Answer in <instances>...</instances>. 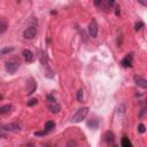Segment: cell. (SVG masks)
<instances>
[{
    "mask_svg": "<svg viewBox=\"0 0 147 147\" xmlns=\"http://www.w3.org/2000/svg\"><path fill=\"white\" fill-rule=\"evenodd\" d=\"M87 126H90V127H92V129H98L99 122H98L96 119H92V121L87 122Z\"/></svg>",
    "mask_w": 147,
    "mask_h": 147,
    "instance_id": "e0dca14e",
    "label": "cell"
},
{
    "mask_svg": "<svg viewBox=\"0 0 147 147\" xmlns=\"http://www.w3.org/2000/svg\"><path fill=\"white\" fill-rule=\"evenodd\" d=\"M37 34V29L34 26H29L24 30L23 32V38L24 39H33Z\"/></svg>",
    "mask_w": 147,
    "mask_h": 147,
    "instance_id": "5b68a950",
    "label": "cell"
},
{
    "mask_svg": "<svg viewBox=\"0 0 147 147\" xmlns=\"http://www.w3.org/2000/svg\"><path fill=\"white\" fill-rule=\"evenodd\" d=\"M113 147H117V146H116V145H114V146H113Z\"/></svg>",
    "mask_w": 147,
    "mask_h": 147,
    "instance_id": "f1b7e54d",
    "label": "cell"
},
{
    "mask_svg": "<svg viewBox=\"0 0 147 147\" xmlns=\"http://www.w3.org/2000/svg\"><path fill=\"white\" fill-rule=\"evenodd\" d=\"M23 56H24V60L26 61V62H32L33 61V53L31 52V51H29V49H24L23 51Z\"/></svg>",
    "mask_w": 147,
    "mask_h": 147,
    "instance_id": "30bf717a",
    "label": "cell"
},
{
    "mask_svg": "<svg viewBox=\"0 0 147 147\" xmlns=\"http://www.w3.org/2000/svg\"><path fill=\"white\" fill-rule=\"evenodd\" d=\"M145 24H144V22H141V21H139L138 23H136V25H134V29H136V31H139L142 26H144Z\"/></svg>",
    "mask_w": 147,
    "mask_h": 147,
    "instance_id": "44dd1931",
    "label": "cell"
},
{
    "mask_svg": "<svg viewBox=\"0 0 147 147\" xmlns=\"http://www.w3.org/2000/svg\"><path fill=\"white\" fill-rule=\"evenodd\" d=\"M39 60H40V62H41V64L42 65H46V67H48L47 64H48V60H47V54L44 52V51H39Z\"/></svg>",
    "mask_w": 147,
    "mask_h": 147,
    "instance_id": "7c38bea8",
    "label": "cell"
},
{
    "mask_svg": "<svg viewBox=\"0 0 147 147\" xmlns=\"http://www.w3.org/2000/svg\"><path fill=\"white\" fill-rule=\"evenodd\" d=\"M37 88V83L34 82L33 78H29L26 80V86H25V91H26V94H32Z\"/></svg>",
    "mask_w": 147,
    "mask_h": 147,
    "instance_id": "8992f818",
    "label": "cell"
},
{
    "mask_svg": "<svg viewBox=\"0 0 147 147\" xmlns=\"http://www.w3.org/2000/svg\"><path fill=\"white\" fill-rule=\"evenodd\" d=\"M37 103H38V100H37V99H31V100L28 101L26 105H28V106H34V105H37Z\"/></svg>",
    "mask_w": 147,
    "mask_h": 147,
    "instance_id": "7402d4cb",
    "label": "cell"
},
{
    "mask_svg": "<svg viewBox=\"0 0 147 147\" xmlns=\"http://www.w3.org/2000/svg\"><path fill=\"white\" fill-rule=\"evenodd\" d=\"M87 113H88V108H87V107L79 108V109L74 114V116H72V118H71V122H74V123H79V122H82V121L86 117Z\"/></svg>",
    "mask_w": 147,
    "mask_h": 147,
    "instance_id": "3957f363",
    "label": "cell"
},
{
    "mask_svg": "<svg viewBox=\"0 0 147 147\" xmlns=\"http://www.w3.org/2000/svg\"><path fill=\"white\" fill-rule=\"evenodd\" d=\"M145 130H146V126H145L142 123L138 125V131H139L140 133H144V132H145Z\"/></svg>",
    "mask_w": 147,
    "mask_h": 147,
    "instance_id": "603a6c76",
    "label": "cell"
},
{
    "mask_svg": "<svg viewBox=\"0 0 147 147\" xmlns=\"http://www.w3.org/2000/svg\"><path fill=\"white\" fill-rule=\"evenodd\" d=\"M87 29H88V33H90V36H91L92 38H95L96 34H98V30H99V26H98L96 21H95V20H92V21L90 22Z\"/></svg>",
    "mask_w": 147,
    "mask_h": 147,
    "instance_id": "277c9868",
    "label": "cell"
},
{
    "mask_svg": "<svg viewBox=\"0 0 147 147\" xmlns=\"http://www.w3.org/2000/svg\"><path fill=\"white\" fill-rule=\"evenodd\" d=\"M77 100H78V102H83V100H84V91L83 90H79L77 92Z\"/></svg>",
    "mask_w": 147,
    "mask_h": 147,
    "instance_id": "ac0fdd59",
    "label": "cell"
},
{
    "mask_svg": "<svg viewBox=\"0 0 147 147\" xmlns=\"http://www.w3.org/2000/svg\"><path fill=\"white\" fill-rule=\"evenodd\" d=\"M55 127V123L54 122H52V121H48V122H46V124H45V130L48 132V131H51V130H53Z\"/></svg>",
    "mask_w": 147,
    "mask_h": 147,
    "instance_id": "2e32d148",
    "label": "cell"
},
{
    "mask_svg": "<svg viewBox=\"0 0 147 147\" xmlns=\"http://www.w3.org/2000/svg\"><path fill=\"white\" fill-rule=\"evenodd\" d=\"M1 99H2V95H1V94H0V100H1Z\"/></svg>",
    "mask_w": 147,
    "mask_h": 147,
    "instance_id": "83f0119b",
    "label": "cell"
},
{
    "mask_svg": "<svg viewBox=\"0 0 147 147\" xmlns=\"http://www.w3.org/2000/svg\"><path fill=\"white\" fill-rule=\"evenodd\" d=\"M21 124L17 123V122H13V123H9V124H6L2 126V129L5 131H9V132H16V131H20L21 130Z\"/></svg>",
    "mask_w": 147,
    "mask_h": 147,
    "instance_id": "52a82bcc",
    "label": "cell"
},
{
    "mask_svg": "<svg viewBox=\"0 0 147 147\" xmlns=\"http://www.w3.org/2000/svg\"><path fill=\"white\" fill-rule=\"evenodd\" d=\"M67 147H78V144L76 140H69L67 144Z\"/></svg>",
    "mask_w": 147,
    "mask_h": 147,
    "instance_id": "ffe728a7",
    "label": "cell"
},
{
    "mask_svg": "<svg viewBox=\"0 0 147 147\" xmlns=\"http://www.w3.org/2000/svg\"><path fill=\"white\" fill-rule=\"evenodd\" d=\"M82 39L84 40V41H86L87 39H86V34H85V32L84 31H82Z\"/></svg>",
    "mask_w": 147,
    "mask_h": 147,
    "instance_id": "4316f807",
    "label": "cell"
},
{
    "mask_svg": "<svg viewBox=\"0 0 147 147\" xmlns=\"http://www.w3.org/2000/svg\"><path fill=\"white\" fill-rule=\"evenodd\" d=\"M48 132L46 131V130H44V131H38V132H34V136H45V134H47Z\"/></svg>",
    "mask_w": 147,
    "mask_h": 147,
    "instance_id": "cb8c5ba5",
    "label": "cell"
},
{
    "mask_svg": "<svg viewBox=\"0 0 147 147\" xmlns=\"http://www.w3.org/2000/svg\"><path fill=\"white\" fill-rule=\"evenodd\" d=\"M134 82H136V85L141 87V88H146L147 87V80L142 77H139V76H136L134 77Z\"/></svg>",
    "mask_w": 147,
    "mask_h": 147,
    "instance_id": "9c48e42d",
    "label": "cell"
},
{
    "mask_svg": "<svg viewBox=\"0 0 147 147\" xmlns=\"http://www.w3.org/2000/svg\"><path fill=\"white\" fill-rule=\"evenodd\" d=\"M106 140H107L108 145H110V144L114 142V134H113L111 131H107L106 132Z\"/></svg>",
    "mask_w": 147,
    "mask_h": 147,
    "instance_id": "5bb4252c",
    "label": "cell"
},
{
    "mask_svg": "<svg viewBox=\"0 0 147 147\" xmlns=\"http://www.w3.org/2000/svg\"><path fill=\"white\" fill-rule=\"evenodd\" d=\"M124 109H125L124 105H121V107H118V111H121V113H124Z\"/></svg>",
    "mask_w": 147,
    "mask_h": 147,
    "instance_id": "484cf974",
    "label": "cell"
},
{
    "mask_svg": "<svg viewBox=\"0 0 147 147\" xmlns=\"http://www.w3.org/2000/svg\"><path fill=\"white\" fill-rule=\"evenodd\" d=\"M132 60H133V53H130V54H127V55L121 61V64H122L123 67H125V68L132 67Z\"/></svg>",
    "mask_w": 147,
    "mask_h": 147,
    "instance_id": "ba28073f",
    "label": "cell"
},
{
    "mask_svg": "<svg viewBox=\"0 0 147 147\" xmlns=\"http://www.w3.org/2000/svg\"><path fill=\"white\" fill-rule=\"evenodd\" d=\"M122 147H132L130 140H129L127 138H125V137H124L123 140H122Z\"/></svg>",
    "mask_w": 147,
    "mask_h": 147,
    "instance_id": "d6986e66",
    "label": "cell"
},
{
    "mask_svg": "<svg viewBox=\"0 0 147 147\" xmlns=\"http://www.w3.org/2000/svg\"><path fill=\"white\" fill-rule=\"evenodd\" d=\"M20 67H21V60L18 57H11L5 64L6 71L9 72V74H15L18 70Z\"/></svg>",
    "mask_w": 147,
    "mask_h": 147,
    "instance_id": "6da1fadb",
    "label": "cell"
},
{
    "mask_svg": "<svg viewBox=\"0 0 147 147\" xmlns=\"http://www.w3.org/2000/svg\"><path fill=\"white\" fill-rule=\"evenodd\" d=\"M8 29V22L6 18L3 17H0V33H3L6 32Z\"/></svg>",
    "mask_w": 147,
    "mask_h": 147,
    "instance_id": "8fae6325",
    "label": "cell"
},
{
    "mask_svg": "<svg viewBox=\"0 0 147 147\" xmlns=\"http://www.w3.org/2000/svg\"><path fill=\"white\" fill-rule=\"evenodd\" d=\"M11 110H13V106H11V105H5V106L0 107V115L9 114Z\"/></svg>",
    "mask_w": 147,
    "mask_h": 147,
    "instance_id": "4fadbf2b",
    "label": "cell"
},
{
    "mask_svg": "<svg viewBox=\"0 0 147 147\" xmlns=\"http://www.w3.org/2000/svg\"><path fill=\"white\" fill-rule=\"evenodd\" d=\"M15 48L13 47V46H8V47H3V48H1L0 49V55H5V54H8V53H10V52H13Z\"/></svg>",
    "mask_w": 147,
    "mask_h": 147,
    "instance_id": "9a60e30c",
    "label": "cell"
},
{
    "mask_svg": "<svg viewBox=\"0 0 147 147\" xmlns=\"http://www.w3.org/2000/svg\"><path fill=\"white\" fill-rule=\"evenodd\" d=\"M119 14H121V8H119V6H116L115 7V15L118 16Z\"/></svg>",
    "mask_w": 147,
    "mask_h": 147,
    "instance_id": "d4e9b609",
    "label": "cell"
},
{
    "mask_svg": "<svg viewBox=\"0 0 147 147\" xmlns=\"http://www.w3.org/2000/svg\"><path fill=\"white\" fill-rule=\"evenodd\" d=\"M47 108L48 110H51V113L53 114H57L61 110L60 105L57 103V101L55 100V98L53 95H48L47 96Z\"/></svg>",
    "mask_w": 147,
    "mask_h": 147,
    "instance_id": "7a4b0ae2",
    "label": "cell"
}]
</instances>
